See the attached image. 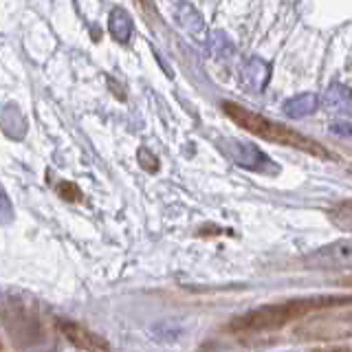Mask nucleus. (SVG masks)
<instances>
[{
  "label": "nucleus",
  "instance_id": "9b49d317",
  "mask_svg": "<svg viewBox=\"0 0 352 352\" xmlns=\"http://www.w3.org/2000/svg\"><path fill=\"white\" fill-rule=\"evenodd\" d=\"M269 75H271V69L269 64L260 60V58H251L249 60V66H247V84H251L253 91H262L264 86L269 82Z\"/></svg>",
  "mask_w": 352,
  "mask_h": 352
},
{
  "label": "nucleus",
  "instance_id": "9d476101",
  "mask_svg": "<svg viewBox=\"0 0 352 352\" xmlns=\"http://www.w3.org/2000/svg\"><path fill=\"white\" fill-rule=\"evenodd\" d=\"M317 106H319L317 95L302 93V95L291 97L289 102L284 104V113H286V117H291V119H304L308 115H313L317 110Z\"/></svg>",
  "mask_w": 352,
  "mask_h": 352
},
{
  "label": "nucleus",
  "instance_id": "7ed1b4c3",
  "mask_svg": "<svg viewBox=\"0 0 352 352\" xmlns=\"http://www.w3.org/2000/svg\"><path fill=\"white\" fill-rule=\"evenodd\" d=\"M3 326L7 339H14L18 346H36L47 335L44 333V322L40 317L38 304L22 295L5 297Z\"/></svg>",
  "mask_w": 352,
  "mask_h": 352
},
{
  "label": "nucleus",
  "instance_id": "4468645a",
  "mask_svg": "<svg viewBox=\"0 0 352 352\" xmlns=\"http://www.w3.org/2000/svg\"><path fill=\"white\" fill-rule=\"evenodd\" d=\"M60 196L64 198V201H73V203H77V201H82V192L77 190L75 185H71V183H60Z\"/></svg>",
  "mask_w": 352,
  "mask_h": 352
},
{
  "label": "nucleus",
  "instance_id": "f257e3e1",
  "mask_svg": "<svg viewBox=\"0 0 352 352\" xmlns=\"http://www.w3.org/2000/svg\"><path fill=\"white\" fill-rule=\"evenodd\" d=\"M352 306V293L346 295H308V297H293V300L264 304L251 311L236 315L225 326V330L234 335H262L273 333L293 322L315 315V313H328L337 308H350Z\"/></svg>",
  "mask_w": 352,
  "mask_h": 352
},
{
  "label": "nucleus",
  "instance_id": "1a4fd4ad",
  "mask_svg": "<svg viewBox=\"0 0 352 352\" xmlns=\"http://www.w3.org/2000/svg\"><path fill=\"white\" fill-rule=\"evenodd\" d=\"M108 31H110V36H113L117 42L126 44L132 38V31H135V22H132L128 11L115 7L113 11H110V16H108Z\"/></svg>",
  "mask_w": 352,
  "mask_h": 352
},
{
  "label": "nucleus",
  "instance_id": "ddd939ff",
  "mask_svg": "<svg viewBox=\"0 0 352 352\" xmlns=\"http://www.w3.org/2000/svg\"><path fill=\"white\" fill-rule=\"evenodd\" d=\"M139 163H141V168L154 174V172H159V159L154 157V154L148 150V148H141L139 150Z\"/></svg>",
  "mask_w": 352,
  "mask_h": 352
},
{
  "label": "nucleus",
  "instance_id": "dca6fc26",
  "mask_svg": "<svg viewBox=\"0 0 352 352\" xmlns=\"http://www.w3.org/2000/svg\"><path fill=\"white\" fill-rule=\"evenodd\" d=\"M315 352H352L350 348H322V350H315Z\"/></svg>",
  "mask_w": 352,
  "mask_h": 352
},
{
  "label": "nucleus",
  "instance_id": "0eeeda50",
  "mask_svg": "<svg viewBox=\"0 0 352 352\" xmlns=\"http://www.w3.org/2000/svg\"><path fill=\"white\" fill-rule=\"evenodd\" d=\"M174 18H176V22H179L181 29L187 33V36L194 38L196 42H207L209 40L205 20H203L201 14H198V9L194 5H190V3H179V5H176Z\"/></svg>",
  "mask_w": 352,
  "mask_h": 352
},
{
  "label": "nucleus",
  "instance_id": "f03ea898",
  "mask_svg": "<svg viewBox=\"0 0 352 352\" xmlns=\"http://www.w3.org/2000/svg\"><path fill=\"white\" fill-rule=\"evenodd\" d=\"M223 110L236 126L247 130L249 135H256V137H260L264 141H271V143H280V146L295 148V150H300L304 154H311V157H317V159L333 161V154H330V150L326 146H322L319 141L306 137V135H302V132H297L289 126L275 124V121L253 113V110H249L245 106H238L234 102H223Z\"/></svg>",
  "mask_w": 352,
  "mask_h": 352
},
{
  "label": "nucleus",
  "instance_id": "f3484780",
  "mask_svg": "<svg viewBox=\"0 0 352 352\" xmlns=\"http://www.w3.org/2000/svg\"><path fill=\"white\" fill-rule=\"evenodd\" d=\"M341 286H352V280H344V282H341Z\"/></svg>",
  "mask_w": 352,
  "mask_h": 352
},
{
  "label": "nucleus",
  "instance_id": "6e6552de",
  "mask_svg": "<svg viewBox=\"0 0 352 352\" xmlns=\"http://www.w3.org/2000/svg\"><path fill=\"white\" fill-rule=\"evenodd\" d=\"M322 102H324L326 113H330V115H335V117L352 115V91L344 84L335 82L333 86H328Z\"/></svg>",
  "mask_w": 352,
  "mask_h": 352
},
{
  "label": "nucleus",
  "instance_id": "39448f33",
  "mask_svg": "<svg viewBox=\"0 0 352 352\" xmlns=\"http://www.w3.org/2000/svg\"><path fill=\"white\" fill-rule=\"evenodd\" d=\"M311 271H352V238H341L311 251L302 260Z\"/></svg>",
  "mask_w": 352,
  "mask_h": 352
},
{
  "label": "nucleus",
  "instance_id": "423d86ee",
  "mask_svg": "<svg viewBox=\"0 0 352 352\" xmlns=\"http://www.w3.org/2000/svg\"><path fill=\"white\" fill-rule=\"evenodd\" d=\"M58 330H60V335L66 341H69L73 348H77V350H84V352H110L108 341L102 335H97L95 330L86 328L80 322H73V319H60Z\"/></svg>",
  "mask_w": 352,
  "mask_h": 352
},
{
  "label": "nucleus",
  "instance_id": "f8f14e48",
  "mask_svg": "<svg viewBox=\"0 0 352 352\" xmlns=\"http://www.w3.org/2000/svg\"><path fill=\"white\" fill-rule=\"evenodd\" d=\"M328 218L337 229L352 234V201H341L328 209Z\"/></svg>",
  "mask_w": 352,
  "mask_h": 352
},
{
  "label": "nucleus",
  "instance_id": "2eb2a0df",
  "mask_svg": "<svg viewBox=\"0 0 352 352\" xmlns=\"http://www.w3.org/2000/svg\"><path fill=\"white\" fill-rule=\"evenodd\" d=\"M330 132H335V135H346V137H350L352 135V126H333V128H330Z\"/></svg>",
  "mask_w": 352,
  "mask_h": 352
},
{
  "label": "nucleus",
  "instance_id": "20e7f679",
  "mask_svg": "<svg viewBox=\"0 0 352 352\" xmlns=\"http://www.w3.org/2000/svg\"><path fill=\"white\" fill-rule=\"evenodd\" d=\"M293 335L300 341H341L352 337V311L315 315L295 326Z\"/></svg>",
  "mask_w": 352,
  "mask_h": 352
}]
</instances>
